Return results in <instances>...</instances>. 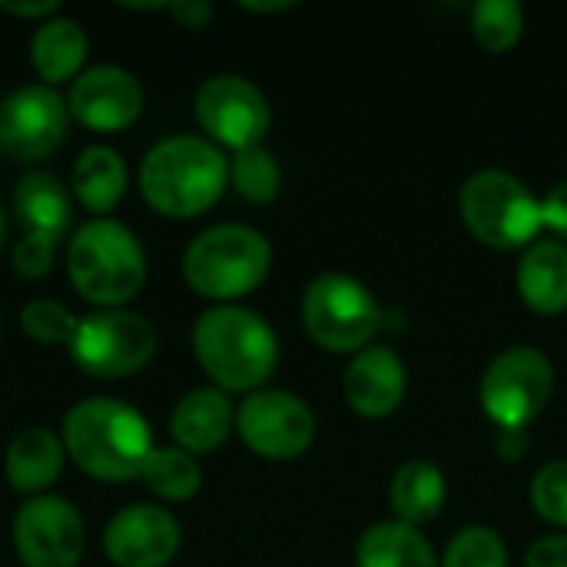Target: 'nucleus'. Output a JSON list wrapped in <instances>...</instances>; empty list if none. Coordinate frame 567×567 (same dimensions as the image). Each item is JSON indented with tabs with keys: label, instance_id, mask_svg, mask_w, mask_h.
<instances>
[{
	"label": "nucleus",
	"instance_id": "6ab92c4d",
	"mask_svg": "<svg viewBox=\"0 0 567 567\" xmlns=\"http://www.w3.org/2000/svg\"><path fill=\"white\" fill-rule=\"evenodd\" d=\"M3 472L13 492L37 498L63 472V442L50 429H23L7 449Z\"/></svg>",
	"mask_w": 567,
	"mask_h": 567
},
{
	"label": "nucleus",
	"instance_id": "e433bc0d",
	"mask_svg": "<svg viewBox=\"0 0 567 567\" xmlns=\"http://www.w3.org/2000/svg\"><path fill=\"white\" fill-rule=\"evenodd\" d=\"M3 233H7V223H3V213H0V246H3Z\"/></svg>",
	"mask_w": 567,
	"mask_h": 567
},
{
	"label": "nucleus",
	"instance_id": "bb28decb",
	"mask_svg": "<svg viewBox=\"0 0 567 567\" xmlns=\"http://www.w3.org/2000/svg\"><path fill=\"white\" fill-rule=\"evenodd\" d=\"M472 30L485 50L505 53L525 33V10L515 0H478L472 7Z\"/></svg>",
	"mask_w": 567,
	"mask_h": 567
},
{
	"label": "nucleus",
	"instance_id": "6e6552de",
	"mask_svg": "<svg viewBox=\"0 0 567 567\" xmlns=\"http://www.w3.org/2000/svg\"><path fill=\"white\" fill-rule=\"evenodd\" d=\"M555 389V369L545 352L532 346H515L505 349L482 375V409L485 415L502 425L505 432H522L532 425Z\"/></svg>",
	"mask_w": 567,
	"mask_h": 567
},
{
	"label": "nucleus",
	"instance_id": "aec40b11",
	"mask_svg": "<svg viewBox=\"0 0 567 567\" xmlns=\"http://www.w3.org/2000/svg\"><path fill=\"white\" fill-rule=\"evenodd\" d=\"M445 498H449V488H445V475L439 465L432 462H405L395 478H392V492H389V502H392V512H395V522L402 525H429L442 515L445 508Z\"/></svg>",
	"mask_w": 567,
	"mask_h": 567
},
{
	"label": "nucleus",
	"instance_id": "2eb2a0df",
	"mask_svg": "<svg viewBox=\"0 0 567 567\" xmlns=\"http://www.w3.org/2000/svg\"><path fill=\"white\" fill-rule=\"evenodd\" d=\"M179 542V522L159 505H130L103 532V551L116 567H166Z\"/></svg>",
	"mask_w": 567,
	"mask_h": 567
},
{
	"label": "nucleus",
	"instance_id": "f3484780",
	"mask_svg": "<svg viewBox=\"0 0 567 567\" xmlns=\"http://www.w3.org/2000/svg\"><path fill=\"white\" fill-rule=\"evenodd\" d=\"M236 425V412L219 389H193L183 395L173 409L169 432L176 439V449L189 455L216 452Z\"/></svg>",
	"mask_w": 567,
	"mask_h": 567
},
{
	"label": "nucleus",
	"instance_id": "c756f323",
	"mask_svg": "<svg viewBox=\"0 0 567 567\" xmlns=\"http://www.w3.org/2000/svg\"><path fill=\"white\" fill-rule=\"evenodd\" d=\"M532 508L548 522L567 528V458L545 465L532 482Z\"/></svg>",
	"mask_w": 567,
	"mask_h": 567
},
{
	"label": "nucleus",
	"instance_id": "a211bd4d",
	"mask_svg": "<svg viewBox=\"0 0 567 567\" xmlns=\"http://www.w3.org/2000/svg\"><path fill=\"white\" fill-rule=\"evenodd\" d=\"M518 296L538 316L567 309V246L558 239H535L518 259Z\"/></svg>",
	"mask_w": 567,
	"mask_h": 567
},
{
	"label": "nucleus",
	"instance_id": "2f4dec72",
	"mask_svg": "<svg viewBox=\"0 0 567 567\" xmlns=\"http://www.w3.org/2000/svg\"><path fill=\"white\" fill-rule=\"evenodd\" d=\"M542 223L558 236V243L567 246V179L542 199Z\"/></svg>",
	"mask_w": 567,
	"mask_h": 567
},
{
	"label": "nucleus",
	"instance_id": "423d86ee",
	"mask_svg": "<svg viewBox=\"0 0 567 567\" xmlns=\"http://www.w3.org/2000/svg\"><path fill=\"white\" fill-rule=\"evenodd\" d=\"M458 213L468 233L492 249H528L545 229L542 203L505 169H482L465 179Z\"/></svg>",
	"mask_w": 567,
	"mask_h": 567
},
{
	"label": "nucleus",
	"instance_id": "c9c22d12",
	"mask_svg": "<svg viewBox=\"0 0 567 567\" xmlns=\"http://www.w3.org/2000/svg\"><path fill=\"white\" fill-rule=\"evenodd\" d=\"M292 3H243V10H252V13H279V10H289Z\"/></svg>",
	"mask_w": 567,
	"mask_h": 567
},
{
	"label": "nucleus",
	"instance_id": "72a5a7b5",
	"mask_svg": "<svg viewBox=\"0 0 567 567\" xmlns=\"http://www.w3.org/2000/svg\"><path fill=\"white\" fill-rule=\"evenodd\" d=\"M166 10L173 13V20L186 30H203L213 23V7L203 0H183V3H166Z\"/></svg>",
	"mask_w": 567,
	"mask_h": 567
},
{
	"label": "nucleus",
	"instance_id": "412c9836",
	"mask_svg": "<svg viewBox=\"0 0 567 567\" xmlns=\"http://www.w3.org/2000/svg\"><path fill=\"white\" fill-rule=\"evenodd\" d=\"M13 213L30 233L60 239L70 229V193L53 173H23L13 186Z\"/></svg>",
	"mask_w": 567,
	"mask_h": 567
},
{
	"label": "nucleus",
	"instance_id": "20e7f679",
	"mask_svg": "<svg viewBox=\"0 0 567 567\" xmlns=\"http://www.w3.org/2000/svg\"><path fill=\"white\" fill-rule=\"evenodd\" d=\"M66 276L86 302L120 309L146 282V252L123 223L90 219L70 236Z\"/></svg>",
	"mask_w": 567,
	"mask_h": 567
},
{
	"label": "nucleus",
	"instance_id": "b1692460",
	"mask_svg": "<svg viewBox=\"0 0 567 567\" xmlns=\"http://www.w3.org/2000/svg\"><path fill=\"white\" fill-rule=\"evenodd\" d=\"M73 193L90 213H110L126 193V163L113 146H86L73 166Z\"/></svg>",
	"mask_w": 567,
	"mask_h": 567
},
{
	"label": "nucleus",
	"instance_id": "4468645a",
	"mask_svg": "<svg viewBox=\"0 0 567 567\" xmlns=\"http://www.w3.org/2000/svg\"><path fill=\"white\" fill-rule=\"evenodd\" d=\"M66 110L76 123H83L96 133H116L140 120L143 86L123 66H113V63L90 66L73 80Z\"/></svg>",
	"mask_w": 567,
	"mask_h": 567
},
{
	"label": "nucleus",
	"instance_id": "4be33fe9",
	"mask_svg": "<svg viewBox=\"0 0 567 567\" xmlns=\"http://www.w3.org/2000/svg\"><path fill=\"white\" fill-rule=\"evenodd\" d=\"M359 567H442L429 538L402 522H379L355 545Z\"/></svg>",
	"mask_w": 567,
	"mask_h": 567
},
{
	"label": "nucleus",
	"instance_id": "7c9ffc66",
	"mask_svg": "<svg viewBox=\"0 0 567 567\" xmlns=\"http://www.w3.org/2000/svg\"><path fill=\"white\" fill-rule=\"evenodd\" d=\"M53 252H56V239L43 236V233H27L17 249H13V269L20 279L37 282L53 269Z\"/></svg>",
	"mask_w": 567,
	"mask_h": 567
},
{
	"label": "nucleus",
	"instance_id": "c85d7f7f",
	"mask_svg": "<svg viewBox=\"0 0 567 567\" xmlns=\"http://www.w3.org/2000/svg\"><path fill=\"white\" fill-rule=\"evenodd\" d=\"M80 319L56 299H33L20 312V329L40 346H70Z\"/></svg>",
	"mask_w": 567,
	"mask_h": 567
},
{
	"label": "nucleus",
	"instance_id": "a878e982",
	"mask_svg": "<svg viewBox=\"0 0 567 567\" xmlns=\"http://www.w3.org/2000/svg\"><path fill=\"white\" fill-rule=\"evenodd\" d=\"M229 183L236 186V193L249 203H272L279 196L282 186V173L276 156L266 146H252L233 156L229 163Z\"/></svg>",
	"mask_w": 567,
	"mask_h": 567
},
{
	"label": "nucleus",
	"instance_id": "f257e3e1",
	"mask_svg": "<svg viewBox=\"0 0 567 567\" xmlns=\"http://www.w3.org/2000/svg\"><path fill=\"white\" fill-rule=\"evenodd\" d=\"M153 449L146 419L116 399L76 402L63 419V452L96 482L140 478Z\"/></svg>",
	"mask_w": 567,
	"mask_h": 567
},
{
	"label": "nucleus",
	"instance_id": "9d476101",
	"mask_svg": "<svg viewBox=\"0 0 567 567\" xmlns=\"http://www.w3.org/2000/svg\"><path fill=\"white\" fill-rule=\"evenodd\" d=\"M66 130V100L47 83L20 86L0 100V153L13 163H37L56 153Z\"/></svg>",
	"mask_w": 567,
	"mask_h": 567
},
{
	"label": "nucleus",
	"instance_id": "39448f33",
	"mask_svg": "<svg viewBox=\"0 0 567 567\" xmlns=\"http://www.w3.org/2000/svg\"><path fill=\"white\" fill-rule=\"evenodd\" d=\"M269 266L272 249L266 236L243 223H219L199 233L183 256V276L189 289L223 306L259 289L269 276Z\"/></svg>",
	"mask_w": 567,
	"mask_h": 567
},
{
	"label": "nucleus",
	"instance_id": "7ed1b4c3",
	"mask_svg": "<svg viewBox=\"0 0 567 567\" xmlns=\"http://www.w3.org/2000/svg\"><path fill=\"white\" fill-rule=\"evenodd\" d=\"M193 352L219 392H256L279 362L276 332L243 306H216L193 326Z\"/></svg>",
	"mask_w": 567,
	"mask_h": 567
},
{
	"label": "nucleus",
	"instance_id": "473e14b6",
	"mask_svg": "<svg viewBox=\"0 0 567 567\" xmlns=\"http://www.w3.org/2000/svg\"><path fill=\"white\" fill-rule=\"evenodd\" d=\"M525 567H567V535H548L528 548Z\"/></svg>",
	"mask_w": 567,
	"mask_h": 567
},
{
	"label": "nucleus",
	"instance_id": "ddd939ff",
	"mask_svg": "<svg viewBox=\"0 0 567 567\" xmlns=\"http://www.w3.org/2000/svg\"><path fill=\"white\" fill-rule=\"evenodd\" d=\"M83 518L56 495H37L13 518V545L27 567H76L83 558Z\"/></svg>",
	"mask_w": 567,
	"mask_h": 567
},
{
	"label": "nucleus",
	"instance_id": "9b49d317",
	"mask_svg": "<svg viewBox=\"0 0 567 567\" xmlns=\"http://www.w3.org/2000/svg\"><path fill=\"white\" fill-rule=\"evenodd\" d=\"M196 120L209 143L243 153L262 146L272 113L269 100L256 83L233 73H219L196 90Z\"/></svg>",
	"mask_w": 567,
	"mask_h": 567
},
{
	"label": "nucleus",
	"instance_id": "cd10ccee",
	"mask_svg": "<svg viewBox=\"0 0 567 567\" xmlns=\"http://www.w3.org/2000/svg\"><path fill=\"white\" fill-rule=\"evenodd\" d=\"M442 567H508V548L492 528L468 525L449 542Z\"/></svg>",
	"mask_w": 567,
	"mask_h": 567
},
{
	"label": "nucleus",
	"instance_id": "f8f14e48",
	"mask_svg": "<svg viewBox=\"0 0 567 567\" xmlns=\"http://www.w3.org/2000/svg\"><path fill=\"white\" fill-rule=\"evenodd\" d=\"M236 429H239V439L259 458L289 462L309 452L316 439V415L292 392L266 389V392H252L239 405Z\"/></svg>",
	"mask_w": 567,
	"mask_h": 567
},
{
	"label": "nucleus",
	"instance_id": "5701e85b",
	"mask_svg": "<svg viewBox=\"0 0 567 567\" xmlns=\"http://www.w3.org/2000/svg\"><path fill=\"white\" fill-rule=\"evenodd\" d=\"M30 60H33L37 76L47 86L76 76V70L86 60V33H83V27L76 20H66V17L40 23L33 40H30Z\"/></svg>",
	"mask_w": 567,
	"mask_h": 567
},
{
	"label": "nucleus",
	"instance_id": "f03ea898",
	"mask_svg": "<svg viewBox=\"0 0 567 567\" xmlns=\"http://www.w3.org/2000/svg\"><path fill=\"white\" fill-rule=\"evenodd\" d=\"M229 183V159L203 136H166L140 163L143 199L169 216L193 219L219 203Z\"/></svg>",
	"mask_w": 567,
	"mask_h": 567
},
{
	"label": "nucleus",
	"instance_id": "0eeeda50",
	"mask_svg": "<svg viewBox=\"0 0 567 567\" xmlns=\"http://www.w3.org/2000/svg\"><path fill=\"white\" fill-rule=\"evenodd\" d=\"M302 326L326 352H362L382 329V309L359 279L326 272L302 296Z\"/></svg>",
	"mask_w": 567,
	"mask_h": 567
},
{
	"label": "nucleus",
	"instance_id": "393cba45",
	"mask_svg": "<svg viewBox=\"0 0 567 567\" xmlns=\"http://www.w3.org/2000/svg\"><path fill=\"white\" fill-rule=\"evenodd\" d=\"M140 478L163 502H186L203 488V472L183 449H153Z\"/></svg>",
	"mask_w": 567,
	"mask_h": 567
},
{
	"label": "nucleus",
	"instance_id": "1a4fd4ad",
	"mask_svg": "<svg viewBox=\"0 0 567 567\" xmlns=\"http://www.w3.org/2000/svg\"><path fill=\"white\" fill-rule=\"evenodd\" d=\"M70 355L93 379H123L150 365L156 355V329L140 312L103 309L80 319Z\"/></svg>",
	"mask_w": 567,
	"mask_h": 567
},
{
	"label": "nucleus",
	"instance_id": "f704fd0d",
	"mask_svg": "<svg viewBox=\"0 0 567 567\" xmlns=\"http://www.w3.org/2000/svg\"><path fill=\"white\" fill-rule=\"evenodd\" d=\"M0 10L10 17H23V20H37V17H53L60 10L56 0H37V3H13V0H0Z\"/></svg>",
	"mask_w": 567,
	"mask_h": 567
},
{
	"label": "nucleus",
	"instance_id": "dca6fc26",
	"mask_svg": "<svg viewBox=\"0 0 567 567\" xmlns=\"http://www.w3.org/2000/svg\"><path fill=\"white\" fill-rule=\"evenodd\" d=\"M405 399V365L385 346H369L355 352L346 369V402L365 419L392 415Z\"/></svg>",
	"mask_w": 567,
	"mask_h": 567
}]
</instances>
